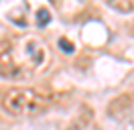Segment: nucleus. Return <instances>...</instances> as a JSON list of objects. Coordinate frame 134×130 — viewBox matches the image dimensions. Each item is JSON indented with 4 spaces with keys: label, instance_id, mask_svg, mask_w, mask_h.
I'll return each mask as SVG.
<instances>
[{
    "label": "nucleus",
    "instance_id": "nucleus-1",
    "mask_svg": "<svg viewBox=\"0 0 134 130\" xmlns=\"http://www.w3.org/2000/svg\"><path fill=\"white\" fill-rule=\"evenodd\" d=\"M49 61V49L35 35H10L0 41V75L23 77L41 71Z\"/></svg>",
    "mask_w": 134,
    "mask_h": 130
},
{
    "label": "nucleus",
    "instance_id": "nucleus-2",
    "mask_svg": "<svg viewBox=\"0 0 134 130\" xmlns=\"http://www.w3.org/2000/svg\"><path fill=\"white\" fill-rule=\"evenodd\" d=\"M51 106V94L33 88H12L2 98V110L10 116H39Z\"/></svg>",
    "mask_w": 134,
    "mask_h": 130
},
{
    "label": "nucleus",
    "instance_id": "nucleus-3",
    "mask_svg": "<svg viewBox=\"0 0 134 130\" xmlns=\"http://www.w3.org/2000/svg\"><path fill=\"white\" fill-rule=\"evenodd\" d=\"M112 8H116L120 12H132L134 10V2H128V0H120V2H108Z\"/></svg>",
    "mask_w": 134,
    "mask_h": 130
},
{
    "label": "nucleus",
    "instance_id": "nucleus-4",
    "mask_svg": "<svg viewBox=\"0 0 134 130\" xmlns=\"http://www.w3.org/2000/svg\"><path fill=\"white\" fill-rule=\"evenodd\" d=\"M49 20H51V12L47 8H39V10H37V24H39V26H47Z\"/></svg>",
    "mask_w": 134,
    "mask_h": 130
},
{
    "label": "nucleus",
    "instance_id": "nucleus-5",
    "mask_svg": "<svg viewBox=\"0 0 134 130\" xmlns=\"http://www.w3.org/2000/svg\"><path fill=\"white\" fill-rule=\"evenodd\" d=\"M59 47L63 49V53H73V43L67 39H59Z\"/></svg>",
    "mask_w": 134,
    "mask_h": 130
}]
</instances>
